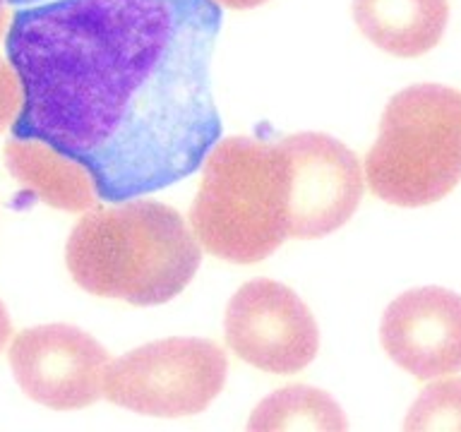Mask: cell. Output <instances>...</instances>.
I'll return each mask as SVG.
<instances>
[{
    "instance_id": "obj_6",
    "label": "cell",
    "mask_w": 461,
    "mask_h": 432,
    "mask_svg": "<svg viewBox=\"0 0 461 432\" xmlns=\"http://www.w3.org/2000/svg\"><path fill=\"white\" fill-rule=\"evenodd\" d=\"M223 331L238 358L274 374L308 367L320 348L308 305L272 279H252L238 288L226 305Z\"/></svg>"
},
{
    "instance_id": "obj_18",
    "label": "cell",
    "mask_w": 461,
    "mask_h": 432,
    "mask_svg": "<svg viewBox=\"0 0 461 432\" xmlns=\"http://www.w3.org/2000/svg\"><path fill=\"white\" fill-rule=\"evenodd\" d=\"M7 5H17V7H27L36 5V3H43V0H5Z\"/></svg>"
},
{
    "instance_id": "obj_8",
    "label": "cell",
    "mask_w": 461,
    "mask_h": 432,
    "mask_svg": "<svg viewBox=\"0 0 461 432\" xmlns=\"http://www.w3.org/2000/svg\"><path fill=\"white\" fill-rule=\"evenodd\" d=\"M108 363L106 348L72 324L32 327L10 346V367L22 392L56 410L85 409L101 399Z\"/></svg>"
},
{
    "instance_id": "obj_16",
    "label": "cell",
    "mask_w": 461,
    "mask_h": 432,
    "mask_svg": "<svg viewBox=\"0 0 461 432\" xmlns=\"http://www.w3.org/2000/svg\"><path fill=\"white\" fill-rule=\"evenodd\" d=\"M219 5H226V7H233V10H250V7H258L267 0H216Z\"/></svg>"
},
{
    "instance_id": "obj_4",
    "label": "cell",
    "mask_w": 461,
    "mask_h": 432,
    "mask_svg": "<svg viewBox=\"0 0 461 432\" xmlns=\"http://www.w3.org/2000/svg\"><path fill=\"white\" fill-rule=\"evenodd\" d=\"M367 187L396 207H425L461 180V92L413 85L389 99L366 157Z\"/></svg>"
},
{
    "instance_id": "obj_13",
    "label": "cell",
    "mask_w": 461,
    "mask_h": 432,
    "mask_svg": "<svg viewBox=\"0 0 461 432\" xmlns=\"http://www.w3.org/2000/svg\"><path fill=\"white\" fill-rule=\"evenodd\" d=\"M403 430H461V380L435 382L425 387L403 420Z\"/></svg>"
},
{
    "instance_id": "obj_5",
    "label": "cell",
    "mask_w": 461,
    "mask_h": 432,
    "mask_svg": "<svg viewBox=\"0 0 461 432\" xmlns=\"http://www.w3.org/2000/svg\"><path fill=\"white\" fill-rule=\"evenodd\" d=\"M226 382V356L207 338H161L108 363L104 396L142 416H194Z\"/></svg>"
},
{
    "instance_id": "obj_11",
    "label": "cell",
    "mask_w": 461,
    "mask_h": 432,
    "mask_svg": "<svg viewBox=\"0 0 461 432\" xmlns=\"http://www.w3.org/2000/svg\"><path fill=\"white\" fill-rule=\"evenodd\" d=\"M5 166L22 185L49 207L89 212L96 207L92 176L65 154L39 140L13 137L5 144Z\"/></svg>"
},
{
    "instance_id": "obj_15",
    "label": "cell",
    "mask_w": 461,
    "mask_h": 432,
    "mask_svg": "<svg viewBox=\"0 0 461 432\" xmlns=\"http://www.w3.org/2000/svg\"><path fill=\"white\" fill-rule=\"evenodd\" d=\"M10 334H13V322H10V315H7L5 305L0 301V348L7 344Z\"/></svg>"
},
{
    "instance_id": "obj_9",
    "label": "cell",
    "mask_w": 461,
    "mask_h": 432,
    "mask_svg": "<svg viewBox=\"0 0 461 432\" xmlns=\"http://www.w3.org/2000/svg\"><path fill=\"white\" fill-rule=\"evenodd\" d=\"M380 341L416 380L461 373V295L439 286L411 288L384 310Z\"/></svg>"
},
{
    "instance_id": "obj_17",
    "label": "cell",
    "mask_w": 461,
    "mask_h": 432,
    "mask_svg": "<svg viewBox=\"0 0 461 432\" xmlns=\"http://www.w3.org/2000/svg\"><path fill=\"white\" fill-rule=\"evenodd\" d=\"M5 29H7V3L5 0H0V36H3Z\"/></svg>"
},
{
    "instance_id": "obj_2",
    "label": "cell",
    "mask_w": 461,
    "mask_h": 432,
    "mask_svg": "<svg viewBox=\"0 0 461 432\" xmlns=\"http://www.w3.org/2000/svg\"><path fill=\"white\" fill-rule=\"evenodd\" d=\"M65 262L86 293L149 308L190 286L202 245L176 209L135 197L89 209L68 238Z\"/></svg>"
},
{
    "instance_id": "obj_14",
    "label": "cell",
    "mask_w": 461,
    "mask_h": 432,
    "mask_svg": "<svg viewBox=\"0 0 461 432\" xmlns=\"http://www.w3.org/2000/svg\"><path fill=\"white\" fill-rule=\"evenodd\" d=\"M22 82L10 63L0 60V130L13 128L14 118L22 108Z\"/></svg>"
},
{
    "instance_id": "obj_12",
    "label": "cell",
    "mask_w": 461,
    "mask_h": 432,
    "mask_svg": "<svg viewBox=\"0 0 461 432\" xmlns=\"http://www.w3.org/2000/svg\"><path fill=\"white\" fill-rule=\"evenodd\" d=\"M346 418L327 392L305 384L279 389L259 401L248 430H346Z\"/></svg>"
},
{
    "instance_id": "obj_1",
    "label": "cell",
    "mask_w": 461,
    "mask_h": 432,
    "mask_svg": "<svg viewBox=\"0 0 461 432\" xmlns=\"http://www.w3.org/2000/svg\"><path fill=\"white\" fill-rule=\"evenodd\" d=\"M216 0H43L17 10L5 53L22 82L13 137L39 140L125 202L202 168L221 137L209 63Z\"/></svg>"
},
{
    "instance_id": "obj_10",
    "label": "cell",
    "mask_w": 461,
    "mask_h": 432,
    "mask_svg": "<svg viewBox=\"0 0 461 432\" xmlns=\"http://www.w3.org/2000/svg\"><path fill=\"white\" fill-rule=\"evenodd\" d=\"M360 34L377 49L416 58L435 49L449 20L447 0H353Z\"/></svg>"
},
{
    "instance_id": "obj_7",
    "label": "cell",
    "mask_w": 461,
    "mask_h": 432,
    "mask_svg": "<svg viewBox=\"0 0 461 432\" xmlns=\"http://www.w3.org/2000/svg\"><path fill=\"white\" fill-rule=\"evenodd\" d=\"M279 147L286 164L288 236L322 238L341 229L366 187L358 157L322 132H298Z\"/></svg>"
},
{
    "instance_id": "obj_3",
    "label": "cell",
    "mask_w": 461,
    "mask_h": 432,
    "mask_svg": "<svg viewBox=\"0 0 461 432\" xmlns=\"http://www.w3.org/2000/svg\"><path fill=\"white\" fill-rule=\"evenodd\" d=\"M197 243L233 265L262 262L288 236L286 164L279 142L230 137L202 164L190 207Z\"/></svg>"
}]
</instances>
